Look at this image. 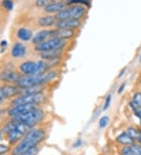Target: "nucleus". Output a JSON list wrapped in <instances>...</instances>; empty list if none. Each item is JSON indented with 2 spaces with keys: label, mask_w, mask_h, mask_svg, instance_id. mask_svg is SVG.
<instances>
[{
  "label": "nucleus",
  "mask_w": 141,
  "mask_h": 155,
  "mask_svg": "<svg viewBox=\"0 0 141 155\" xmlns=\"http://www.w3.org/2000/svg\"><path fill=\"white\" fill-rule=\"evenodd\" d=\"M45 137V132L43 129H32L25 136L24 139L13 150L12 155H20L28 151V150L37 147L43 141Z\"/></svg>",
  "instance_id": "f257e3e1"
},
{
  "label": "nucleus",
  "mask_w": 141,
  "mask_h": 155,
  "mask_svg": "<svg viewBox=\"0 0 141 155\" xmlns=\"http://www.w3.org/2000/svg\"><path fill=\"white\" fill-rule=\"evenodd\" d=\"M56 75L57 74L55 71L49 70L42 74L21 76L16 84L21 89L44 85L54 79Z\"/></svg>",
  "instance_id": "f03ea898"
},
{
  "label": "nucleus",
  "mask_w": 141,
  "mask_h": 155,
  "mask_svg": "<svg viewBox=\"0 0 141 155\" xmlns=\"http://www.w3.org/2000/svg\"><path fill=\"white\" fill-rule=\"evenodd\" d=\"M32 128L21 122L12 119L4 128V133L6 134L8 141L11 144L16 143L25 136Z\"/></svg>",
  "instance_id": "7ed1b4c3"
},
{
  "label": "nucleus",
  "mask_w": 141,
  "mask_h": 155,
  "mask_svg": "<svg viewBox=\"0 0 141 155\" xmlns=\"http://www.w3.org/2000/svg\"><path fill=\"white\" fill-rule=\"evenodd\" d=\"M49 63L45 61H25L20 66V71L24 75H32V74H39L45 73L49 70Z\"/></svg>",
  "instance_id": "20e7f679"
},
{
  "label": "nucleus",
  "mask_w": 141,
  "mask_h": 155,
  "mask_svg": "<svg viewBox=\"0 0 141 155\" xmlns=\"http://www.w3.org/2000/svg\"><path fill=\"white\" fill-rule=\"evenodd\" d=\"M44 115H45V114H44L43 110L40 108L35 107L23 115L13 117V119L23 123V124H25L32 129L33 127L35 126L36 125H38L39 123H40L43 120Z\"/></svg>",
  "instance_id": "39448f33"
},
{
  "label": "nucleus",
  "mask_w": 141,
  "mask_h": 155,
  "mask_svg": "<svg viewBox=\"0 0 141 155\" xmlns=\"http://www.w3.org/2000/svg\"><path fill=\"white\" fill-rule=\"evenodd\" d=\"M86 13V9L81 5H75L68 9H64L56 13L55 18L56 21H62L66 19L80 20Z\"/></svg>",
  "instance_id": "423d86ee"
},
{
  "label": "nucleus",
  "mask_w": 141,
  "mask_h": 155,
  "mask_svg": "<svg viewBox=\"0 0 141 155\" xmlns=\"http://www.w3.org/2000/svg\"><path fill=\"white\" fill-rule=\"evenodd\" d=\"M45 96L43 93H36L32 95H23L18 96L14 100H13L11 104L12 106H18V105H28V104H33L36 105L42 104L45 102Z\"/></svg>",
  "instance_id": "0eeeda50"
},
{
  "label": "nucleus",
  "mask_w": 141,
  "mask_h": 155,
  "mask_svg": "<svg viewBox=\"0 0 141 155\" xmlns=\"http://www.w3.org/2000/svg\"><path fill=\"white\" fill-rule=\"evenodd\" d=\"M66 45V40L58 39V38H49V40L36 45L35 46V50L39 53L63 49Z\"/></svg>",
  "instance_id": "6e6552de"
},
{
  "label": "nucleus",
  "mask_w": 141,
  "mask_h": 155,
  "mask_svg": "<svg viewBox=\"0 0 141 155\" xmlns=\"http://www.w3.org/2000/svg\"><path fill=\"white\" fill-rule=\"evenodd\" d=\"M35 107H37V106H36V105H33V104L13 106V107L9 109L7 114L9 117H11L12 118H13V117L23 115V114L28 113V112H29L30 110H33V109Z\"/></svg>",
  "instance_id": "1a4fd4ad"
},
{
  "label": "nucleus",
  "mask_w": 141,
  "mask_h": 155,
  "mask_svg": "<svg viewBox=\"0 0 141 155\" xmlns=\"http://www.w3.org/2000/svg\"><path fill=\"white\" fill-rule=\"evenodd\" d=\"M75 31L73 29H59L50 31L49 38H58V39L68 40L75 36Z\"/></svg>",
  "instance_id": "9d476101"
},
{
  "label": "nucleus",
  "mask_w": 141,
  "mask_h": 155,
  "mask_svg": "<svg viewBox=\"0 0 141 155\" xmlns=\"http://www.w3.org/2000/svg\"><path fill=\"white\" fill-rule=\"evenodd\" d=\"M56 28L59 29H76L80 25L81 22L79 20L66 19L62 21H57L56 23Z\"/></svg>",
  "instance_id": "9b49d317"
},
{
  "label": "nucleus",
  "mask_w": 141,
  "mask_h": 155,
  "mask_svg": "<svg viewBox=\"0 0 141 155\" xmlns=\"http://www.w3.org/2000/svg\"><path fill=\"white\" fill-rule=\"evenodd\" d=\"M21 75L13 70H7L0 74V80L8 83H17Z\"/></svg>",
  "instance_id": "f8f14e48"
},
{
  "label": "nucleus",
  "mask_w": 141,
  "mask_h": 155,
  "mask_svg": "<svg viewBox=\"0 0 141 155\" xmlns=\"http://www.w3.org/2000/svg\"><path fill=\"white\" fill-rule=\"evenodd\" d=\"M27 53V49L24 44L16 42L11 49V56L13 58H22Z\"/></svg>",
  "instance_id": "ddd939ff"
},
{
  "label": "nucleus",
  "mask_w": 141,
  "mask_h": 155,
  "mask_svg": "<svg viewBox=\"0 0 141 155\" xmlns=\"http://www.w3.org/2000/svg\"><path fill=\"white\" fill-rule=\"evenodd\" d=\"M2 88H3L4 93H5V95H6L7 100L8 99L13 98V97H16V96H19L21 90L17 85H6L2 86Z\"/></svg>",
  "instance_id": "4468645a"
},
{
  "label": "nucleus",
  "mask_w": 141,
  "mask_h": 155,
  "mask_svg": "<svg viewBox=\"0 0 141 155\" xmlns=\"http://www.w3.org/2000/svg\"><path fill=\"white\" fill-rule=\"evenodd\" d=\"M63 49H56V50H51V51L43 52L40 53V57L42 59H43L45 61H49L59 59L62 54Z\"/></svg>",
  "instance_id": "2eb2a0df"
},
{
  "label": "nucleus",
  "mask_w": 141,
  "mask_h": 155,
  "mask_svg": "<svg viewBox=\"0 0 141 155\" xmlns=\"http://www.w3.org/2000/svg\"><path fill=\"white\" fill-rule=\"evenodd\" d=\"M49 35H50V31L49 30H42L36 33L33 38H32V42L35 45H39L42 42H45L47 38H49Z\"/></svg>",
  "instance_id": "dca6fc26"
},
{
  "label": "nucleus",
  "mask_w": 141,
  "mask_h": 155,
  "mask_svg": "<svg viewBox=\"0 0 141 155\" xmlns=\"http://www.w3.org/2000/svg\"><path fill=\"white\" fill-rule=\"evenodd\" d=\"M17 38L23 42H28L33 38V33L30 29L26 28H19L17 32Z\"/></svg>",
  "instance_id": "f3484780"
},
{
  "label": "nucleus",
  "mask_w": 141,
  "mask_h": 155,
  "mask_svg": "<svg viewBox=\"0 0 141 155\" xmlns=\"http://www.w3.org/2000/svg\"><path fill=\"white\" fill-rule=\"evenodd\" d=\"M65 5L64 2H53L52 3L49 4L48 6L45 7V11L46 13H59L61 10L65 9Z\"/></svg>",
  "instance_id": "a211bd4d"
},
{
  "label": "nucleus",
  "mask_w": 141,
  "mask_h": 155,
  "mask_svg": "<svg viewBox=\"0 0 141 155\" xmlns=\"http://www.w3.org/2000/svg\"><path fill=\"white\" fill-rule=\"evenodd\" d=\"M117 142L122 145H133L134 143V139L129 136L128 133H123L119 135L116 139Z\"/></svg>",
  "instance_id": "6ab92c4d"
},
{
  "label": "nucleus",
  "mask_w": 141,
  "mask_h": 155,
  "mask_svg": "<svg viewBox=\"0 0 141 155\" xmlns=\"http://www.w3.org/2000/svg\"><path fill=\"white\" fill-rule=\"evenodd\" d=\"M56 19L55 18V17H53V16H45V17H41L39 20V25L41 27H44V28L53 26V25H56Z\"/></svg>",
  "instance_id": "aec40b11"
},
{
  "label": "nucleus",
  "mask_w": 141,
  "mask_h": 155,
  "mask_svg": "<svg viewBox=\"0 0 141 155\" xmlns=\"http://www.w3.org/2000/svg\"><path fill=\"white\" fill-rule=\"evenodd\" d=\"M127 133H128L129 134V136H132L134 140L139 138V136L141 135V133H139V131L136 129H135V128H133V127H129L128 129V130H127Z\"/></svg>",
  "instance_id": "412c9836"
},
{
  "label": "nucleus",
  "mask_w": 141,
  "mask_h": 155,
  "mask_svg": "<svg viewBox=\"0 0 141 155\" xmlns=\"http://www.w3.org/2000/svg\"><path fill=\"white\" fill-rule=\"evenodd\" d=\"M55 2L54 0H36L35 5L37 7L42 8L45 7V6H48L49 4L52 3V2Z\"/></svg>",
  "instance_id": "4be33fe9"
},
{
  "label": "nucleus",
  "mask_w": 141,
  "mask_h": 155,
  "mask_svg": "<svg viewBox=\"0 0 141 155\" xmlns=\"http://www.w3.org/2000/svg\"><path fill=\"white\" fill-rule=\"evenodd\" d=\"M110 121L109 117L107 116H103L99 121V127L100 129H104L105 127H107V125H108V123Z\"/></svg>",
  "instance_id": "5701e85b"
},
{
  "label": "nucleus",
  "mask_w": 141,
  "mask_h": 155,
  "mask_svg": "<svg viewBox=\"0 0 141 155\" xmlns=\"http://www.w3.org/2000/svg\"><path fill=\"white\" fill-rule=\"evenodd\" d=\"M2 6L6 9V10H13V2L12 0H3L2 1Z\"/></svg>",
  "instance_id": "b1692460"
},
{
  "label": "nucleus",
  "mask_w": 141,
  "mask_h": 155,
  "mask_svg": "<svg viewBox=\"0 0 141 155\" xmlns=\"http://www.w3.org/2000/svg\"><path fill=\"white\" fill-rule=\"evenodd\" d=\"M122 155H135L131 145L129 146V147H124L122 148Z\"/></svg>",
  "instance_id": "393cba45"
},
{
  "label": "nucleus",
  "mask_w": 141,
  "mask_h": 155,
  "mask_svg": "<svg viewBox=\"0 0 141 155\" xmlns=\"http://www.w3.org/2000/svg\"><path fill=\"white\" fill-rule=\"evenodd\" d=\"M131 107L133 109L134 112H135V114L139 117V119L141 121V107L136 106V104H134L133 103L131 102Z\"/></svg>",
  "instance_id": "a878e982"
},
{
  "label": "nucleus",
  "mask_w": 141,
  "mask_h": 155,
  "mask_svg": "<svg viewBox=\"0 0 141 155\" xmlns=\"http://www.w3.org/2000/svg\"><path fill=\"white\" fill-rule=\"evenodd\" d=\"M133 103L136 104V106L141 107V93H136L133 97Z\"/></svg>",
  "instance_id": "bb28decb"
},
{
  "label": "nucleus",
  "mask_w": 141,
  "mask_h": 155,
  "mask_svg": "<svg viewBox=\"0 0 141 155\" xmlns=\"http://www.w3.org/2000/svg\"><path fill=\"white\" fill-rule=\"evenodd\" d=\"M111 103V95H107V97H106L105 101H104V104H103V110H106L109 108L110 105Z\"/></svg>",
  "instance_id": "cd10ccee"
},
{
  "label": "nucleus",
  "mask_w": 141,
  "mask_h": 155,
  "mask_svg": "<svg viewBox=\"0 0 141 155\" xmlns=\"http://www.w3.org/2000/svg\"><path fill=\"white\" fill-rule=\"evenodd\" d=\"M38 153H39V148L37 147H33L32 149L28 150V151L21 153L20 155H37Z\"/></svg>",
  "instance_id": "c85d7f7f"
},
{
  "label": "nucleus",
  "mask_w": 141,
  "mask_h": 155,
  "mask_svg": "<svg viewBox=\"0 0 141 155\" xmlns=\"http://www.w3.org/2000/svg\"><path fill=\"white\" fill-rule=\"evenodd\" d=\"M10 148L6 145L4 144H0V155H4L7 153L9 151Z\"/></svg>",
  "instance_id": "c756f323"
},
{
  "label": "nucleus",
  "mask_w": 141,
  "mask_h": 155,
  "mask_svg": "<svg viewBox=\"0 0 141 155\" xmlns=\"http://www.w3.org/2000/svg\"><path fill=\"white\" fill-rule=\"evenodd\" d=\"M131 147H132V148H133V150L134 154L141 155V146L133 144V145H131Z\"/></svg>",
  "instance_id": "7c9ffc66"
},
{
  "label": "nucleus",
  "mask_w": 141,
  "mask_h": 155,
  "mask_svg": "<svg viewBox=\"0 0 141 155\" xmlns=\"http://www.w3.org/2000/svg\"><path fill=\"white\" fill-rule=\"evenodd\" d=\"M7 99H6V95H5V93H4L3 88L2 86V87H0V104H2Z\"/></svg>",
  "instance_id": "2f4dec72"
},
{
  "label": "nucleus",
  "mask_w": 141,
  "mask_h": 155,
  "mask_svg": "<svg viewBox=\"0 0 141 155\" xmlns=\"http://www.w3.org/2000/svg\"><path fill=\"white\" fill-rule=\"evenodd\" d=\"M8 43L6 42V40H2L1 42H0V49H1V51H4V50H6V47H7Z\"/></svg>",
  "instance_id": "473e14b6"
},
{
  "label": "nucleus",
  "mask_w": 141,
  "mask_h": 155,
  "mask_svg": "<svg viewBox=\"0 0 141 155\" xmlns=\"http://www.w3.org/2000/svg\"><path fill=\"white\" fill-rule=\"evenodd\" d=\"M125 87H126V83H122V85H121L120 87H119L118 93H119V94H120V93H122V92H123V90L125 89Z\"/></svg>",
  "instance_id": "72a5a7b5"
},
{
  "label": "nucleus",
  "mask_w": 141,
  "mask_h": 155,
  "mask_svg": "<svg viewBox=\"0 0 141 155\" xmlns=\"http://www.w3.org/2000/svg\"><path fill=\"white\" fill-rule=\"evenodd\" d=\"M125 71H126V68H125V69H123V70L122 71V72H121V74H119V78H120V77H122V74H124V73H125Z\"/></svg>",
  "instance_id": "f704fd0d"
},
{
  "label": "nucleus",
  "mask_w": 141,
  "mask_h": 155,
  "mask_svg": "<svg viewBox=\"0 0 141 155\" xmlns=\"http://www.w3.org/2000/svg\"><path fill=\"white\" fill-rule=\"evenodd\" d=\"M137 140H138V142H139V143H140V144H141V135H140V136H139V138H138V139H137Z\"/></svg>",
  "instance_id": "c9c22d12"
},
{
  "label": "nucleus",
  "mask_w": 141,
  "mask_h": 155,
  "mask_svg": "<svg viewBox=\"0 0 141 155\" xmlns=\"http://www.w3.org/2000/svg\"><path fill=\"white\" fill-rule=\"evenodd\" d=\"M2 111L1 110H0V116L2 115Z\"/></svg>",
  "instance_id": "e433bc0d"
},
{
  "label": "nucleus",
  "mask_w": 141,
  "mask_h": 155,
  "mask_svg": "<svg viewBox=\"0 0 141 155\" xmlns=\"http://www.w3.org/2000/svg\"><path fill=\"white\" fill-rule=\"evenodd\" d=\"M139 61H141V55H140V57H139Z\"/></svg>",
  "instance_id": "4c0bfd02"
}]
</instances>
